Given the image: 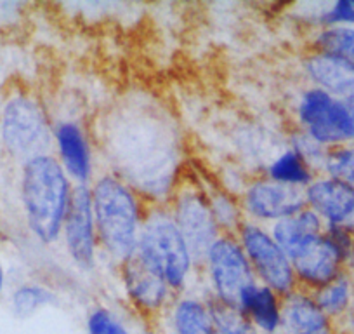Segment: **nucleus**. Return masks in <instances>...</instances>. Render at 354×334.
Segmentation results:
<instances>
[{"instance_id":"1","label":"nucleus","mask_w":354,"mask_h":334,"mask_svg":"<svg viewBox=\"0 0 354 334\" xmlns=\"http://www.w3.org/2000/svg\"><path fill=\"white\" fill-rule=\"evenodd\" d=\"M106 145L113 169L148 204H167L179 178L177 139L162 114L138 107L125 110L106 129Z\"/></svg>"},{"instance_id":"2","label":"nucleus","mask_w":354,"mask_h":334,"mask_svg":"<svg viewBox=\"0 0 354 334\" xmlns=\"http://www.w3.org/2000/svg\"><path fill=\"white\" fill-rule=\"evenodd\" d=\"M91 197L100 251L118 267L138 251L146 213L142 197L111 171L96 175L91 183Z\"/></svg>"},{"instance_id":"3","label":"nucleus","mask_w":354,"mask_h":334,"mask_svg":"<svg viewBox=\"0 0 354 334\" xmlns=\"http://www.w3.org/2000/svg\"><path fill=\"white\" fill-rule=\"evenodd\" d=\"M73 186L54 153H42L23 162V211L30 231L42 244L61 240Z\"/></svg>"},{"instance_id":"4","label":"nucleus","mask_w":354,"mask_h":334,"mask_svg":"<svg viewBox=\"0 0 354 334\" xmlns=\"http://www.w3.org/2000/svg\"><path fill=\"white\" fill-rule=\"evenodd\" d=\"M136 258L167 282L176 295L192 291L195 260L167 204H146Z\"/></svg>"},{"instance_id":"5","label":"nucleus","mask_w":354,"mask_h":334,"mask_svg":"<svg viewBox=\"0 0 354 334\" xmlns=\"http://www.w3.org/2000/svg\"><path fill=\"white\" fill-rule=\"evenodd\" d=\"M2 145L16 159H33L42 153H53V124L37 98L18 96L6 103L0 118Z\"/></svg>"},{"instance_id":"6","label":"nucleus","mask_w":354,"mask_h":334,"mask_svg":"<svg viewBox=\"0 0 354 334\" xmlns=\"http://www.w3.org/2000/svg\"><path fill=\"white\" fill-rule=\"evenodd\" d=\"M167 206L192 251L198 270L210 245L223 234L214 218L205 186L192 179H179Z\"/></svg>"},{"instance_id":"7","label":"nucleus","mask_w":354,"mask_h":334,"mask_svg":"<svg viewBox=\"0 0 354 334\" xmlns=\"http://www.w3.org/2000/svg\"><path fill=\"white\" fill-rule=\"evenodd\" d=\"M198 274L205 279V296L233 306H238L241 292L257 282L247 254L233 234H221L210 245Z\"/></svg>"},{"instance_id":"8","label":"nucleus","mask_w":354,"mask_h":334,"mask_svg":"<svg viewBox=\"0 0 354 334\" xmlns=\"http://www.w3.org/2000/svg\"><path fill=\"white\" fill-rule=\"evenodd\" d=\"M297 129L323 148L354 143L353 124L342 100L316 86L299 93L294 107Z\"/></svg>"},{"instance_id":"9","label":"nucleus","mask_w":354,"mask_h":334,"mask_svg":"<svg viewBox=\"0 0 354 334\" xmlns=\"http://www.w3.org/2000/svg\"><path fill=\"white\" fill-rule=\"evenodd\" d=\"M236 237L247 254L257 282L273 289L281 298H287L297 291V277L290 258L274 240L270 227L245 220L238 228Z\"/></svg>"},{"instance_id":"10","label":"nucleus","mask_w":354,"mask_h":334,"mask_svg":"<svg viewBox=\"0 0 354 334\" xmlns=\"http://www.w3.org/2000/svg\"><path fill=\"white\" fill-rule=\"evenodd\" d=\"M238 200H240L245 220L264 225V227H271L277 221L308 207L306 190L281 185V183L266 178L264 175L247 182Z\"/></svg>"},{"instance_id":"11","label":"nucleus","mask_w":354,"mask_h":334,"mask_svg":"<svg viewBox=\"0 0 354 334\" xmlns=\"http://www.w3.org/2000/svg\"><path fill=\"white\" fill-rule=\"evenodd\" d=\"M64 251L71 263L82 272L96 268L100 256V242L96 235L91 186L75 185L70 207L61 231Z\"/></svg>"},{"instance_id":"12","label":"nucleus","mask_w":354,"mask_h":334,"mask_svg":"<svg viewBox=\"0 0 354 334\" xmlns=\"http://www.w3.org/2000/svg\"><path fill=\"white\" fill-rule=\"evenodd\" d=\"M117 272L125 298L139 317L153 324L167 315L177 295L163 279L153 274L136 256L118 265Z\"/></svg>"},{"instance_id":"13","label":"nucleus","mask_w":354,"mask_h":334,"mask_svg":"<svg viewBox=\"0 0 354 334\" xmlns=\"http://www.w3.org/2000/svg\"><path fill=\"white\" fill-rule=\"evenodd\" d=\"M299 289L315 292L346 272L347 261L328 231L316 235L290 254Z\"/></svg>"},{"instance_id":"14","label":"nucleus","mask_w":354,"mask_h":334,"mask_svg":"<svg viewBox=\"0 0 354 334\" xmlns=\"http://www.w3.org/2000/svg\"><path fill=\"white\" fill-rule=\"evenodd\" d=\"M53 148L71 183L91 186L96 178V159L91 138L77 121L64 118L53 125Z\"/></svg>"},{"instance_id":"15","label":"nucleus","mask_w":354,"mask_h":334,"mask_svg":"<svg viewBox=\"0 0 354 334\" xmlns=\"http://www.w3.org/2000/svg\"><path fill=\"white\" fill-rule=\"evenodd\" d=\"M306 204L322 218L325 227L354 234V193L339 182L318 175L306 188Z\"/></svg>"},{"instance_id":"16","label":"nucleus","mask_w":354,"mask_h":334,"mask_svg":"<svg viewBox=\"0 0 354 334\" xmlns=\"http://www.w3.org/2000/svg\"><path fill=\"white\" fill-rule=\"evenodd\" d=\"M280 334H337V327L319 308L313 292L297 289L283 298Z\"/></svg>"},{"instance_id":"17","label":"nucleus","mask_w":354,"mask_h":334,"mask_svg":"<svg viewBox=\"0 0 354 334\" xmlns=\"http://www.w3.org/2000/svg\"><path fill=\"white\" fill-rule=\"evenodd\" d=\"M163 319L169 322L170 334H219L205 295H177Z\"/></svg>"},{"instance_id":"18","label":"nucleus","mask_w":354,"mask_h":334,"mask_svg":"<svg viewBox=\"0 0 354 334\" xmlns=\"http://www.w3.org/2000/svg\"><path fill=\"white\" fill-rule=\"evenodd\" d=\"M283 298L261 282L248 285L238 299V308L254 324L259 334H280Z\"/></svg>"},{"instance_id":"19","label":"nucleus","mask_w":354,"mask_h":334,"mask_svg":"<svg viewBox=\"0 0 354 334\" xmlns=\"http://www.w3.org/2000/svg\"><path fill=\"white\" fill-rule=\"evenodd\" d=\"M304 71L311 86L344 100L354 94V71L333 58L311 51L304 60Z\"/></svg>"},{"instance_id":"20","label":"nucleus","mask_w":354,"mask_h":334,"mask_svg":"<svg viewBox=\"0 0 354 334\" xmlns=\"http://www.w3.org/2000/svg\"><path fill=\"white\" fill-rule=\"evenodd\" d=\"M325 228L326 227L322 221V218L313 209L304 207L299 213L273 223L270 227V230L274 240L280 244V247L290 258V254L294 251H297L302 244L315 238L316 235H322L325 231Z\"/></svg>"},{"instance_id":"21","label":"nucleus","mask_w":354,"mask_h":334,"mask_svg":"<svg viewBox=\"0 0 354 334\" xmlns=\"http://www.w3.org/2000/svg\"><path fill=\"white\" fill-rule=\"evenodd\" d=\"M266 178L281 185L295 186V188L306 190L313 183V179L318 176V173L295 152L290 146H285L281 152L271 159V162L266 166Z\"/></svg>"},{"instance_id":"22","label":"nucleus","mask_w":354,"mask_h":334,"mask_svg":"<svg viewBox=\"0 0 354 334\" xmlns=\"http://www.w3.org/2000/svg\"><path fill=\"white\" fill-rule=\"evenodd\" d=\"M309 47L315 53L333 58L354 71V26L316 30Z\"/></svg>"},{"instance_id":"23","label":"nucleus","mask_w":354,"mask_h":334,"mask_svg":"<svg viewBox=\"0 0 354 334\" xmlns=\"http://www.w3.org/2000/svg\"><path fill=\"white\" fill-rule=\"evenodd\" d=\"M319 308L333 320L340 319L347 313V310L354 305V281L347 272L340 274L335 281L323 285L322 289L313 292Z\"/></svg>"},{"instance_id":"24","label":"nucleus","mask_w":354,"mask_h":334,"mask_svg":"<svg viewBox=\"0 0 354 334\" xmlns=\"http://www.w3.org/2000/svg\"><path fill=\"white\" fill-rule=\"evenodd\" d=\"M59 303V295L53 288L40 282H26L15 289L11 296V308L18 319L26 320L44 308Z\"/></svg>"},{"instance_id":"25","label":"nucleus","mask_w":354,"mask_h":334,"mask_svg":"<svg viewBox=\"0 0 354 334\" xmlns=\"http://www.w3.org/2000/svg\"><path fill=\"white\" fill-rule=\"evenodd\" d=\"M322 175L335 179L354 193V143L326 148Z\"/></svg>"},{"instance_id":"26","label":"nucleus","mask_w":354,"mask_h":334,"mask_svg":"<svg viewBox=\"0 0 354 334\" xmlns=\"http://www.w3.org/2000/svg\"><path fill=\"white\" fill-rule=\"evenodd\" d=\"M85 333L87 334H132L127 322L111 306L94 303L85 313Z\"/></svg>"},{"instance_id":"27","label":"nucleus","mask_w":354,"mask_h":334,"mask_svg":"<svg viewBox=\"0 0 354 334\" xmlns=\"http://www.w3.org/2000/svg\"><path fill=\"white\" fill-rule=\"evenodd\" d=\"M210 310H212L214 322H216L217 333L219 334H259L254 324L243 315L238 306L226 305V303L216 301V299L209 298Z\"/></svg>"},{"instance_id":"28","label":"nucleus","mask_w":354,"mask_h":334,"mask_svg":"<svg viewBox=\"0 0 354 334\" xmlns=\"http://www.w3.org/2000/svg\"><path fill=\"white\" fill-rule=\"evenodd\" d=\"M313 23L316 30L332 28V26H354V2L339 0L333 4L323 6L322 11L316 12Z\"/></svg>"},{"instance_id":"29","label":"nucleus","mask_w":354,"mask_h":334,"mask_svg":"<svg viewBox=\"0 0 354 334\" xmlns=\"http://www.w3.org/2000/svg\"><path fill=\"white\" fill-rule=\"evenodd\" d=\"M335 327L339 334H354V305L347 310L346 315L337 320Z\"/></svg>"},{"instance_id":"30","label":"nucleus","mask_w":354,"mask_h":334,"mask_svg":"<svg viewBox=\"0 0 354 334\" xmlns=\"http://www.w3.org/2000/svg\"><path fill=\"white\" fill-rule=\"evenodd\" d=\"M344 105H346L347 112H349V117H351V124H353V134H354V94L351 96L344 98Z\"/></svg>"},{"instance_id":"31","label":"nucleus","mask_w":354,"mask_h":334,"mask_svg":"<svg viewBox=\"0 0 354 334\" xmlns=\"http://www.w3.org/2000/svg\"><path fill=\"white\" fill-rule=\"evenodd\" d=\"M4 284H6V274L2 265H0V298H2V292H4Z\"/></svg>"},{"instance_id":"32","label":"nucleus","mask_w":354,"mask_h":334,"mask_svg":"<svg viewBox=\"0 0 354 334\" xmlns=\"http://www.w3.org/2000/svg\"><path fill=\"white\" fill-rule=\"evenodd\" d=\"M346 272L351 275V277H353V281H354V258H353V261L349 263V267H347Z\"/></svg>"},{"instance_id":"33","label":"nucleus","mask_w":354,"mask_h":334,"mask_svg":"<svg viewBox=\"0 0 354 334\" xmlns=\"http://www.w3.org/2000/svg\"><path fill=\"white\" fill-rule=\"evenodd\" d=\"M141 334H162V333H160V331H156V329H151V327H149V329L142 331Z\"/></svg>"}]
</instances>
